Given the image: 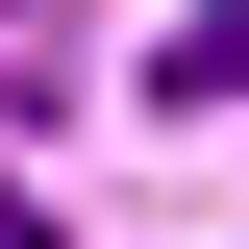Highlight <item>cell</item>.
<instances>
[{"label": "cell", "mask_w": 249, "mask_h": 249, "mask_svg": "<svg viewBox=\"0 0 249 249\" xmlns=\"http://www.w3.org/2000/svg\"><path fill=\"white\" fill-rule=\"evenodd\" d=\"M150 75H175V100H249V0H199V25H175Z\"/></svg>", "instance_id": "obj_1"}, {"label": "cell", "mask_w": 249, "mask_h": 249, "mask_svg": "<svg viewBox=\"0 0 249 249\" xmlns=\"http://www.w3.org/2000/svg\"><path fill=\"white\" fill-rule=\"evenodd\" d=\"M0 25H25V0H0Z\"/></svg>", "instance_id": "obj_2"}]
</instances>
